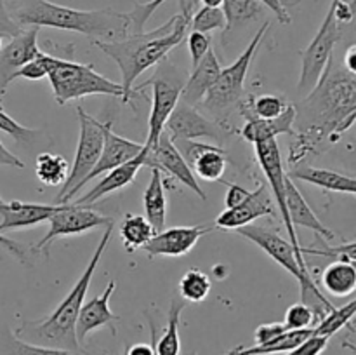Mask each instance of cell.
Here are the masks:
<instances>
[{"mask_svg":"<svg viewBox=\"0 0 356 355\" xmlns=\"http://www.w3.org/2000/svg\"><path fill=\"white\" fill-rule=\"evenodd\" d=\"M143 145H145V143H143ZM145 166H148L149 169L163 171V173L169 174L170 178L179 181L183 187L190 188L193 194L198 195V198L207 200V195H205V191L202 190V187L198 184L197 176H195L191 167L188 166L184 157L181 155V152L176 148V145H174V141L169 138V134H167L165 131L159 136L155 145L145 146Z\"/></svg>","mask_w":356,"mask_h":355,"instance_id":"cell-13","label":"cell"},{"mask_svg":"<svg viewBox=\"0 0 356 355\" xmlns=\"http://www.w3.org/2000/svg\"><path fill=\"white\" fill-rule=\"evenodd\" d=\"M188 28L190 21L179 13L170 17L165 24L152 31L131 33L122 40L94 42L99 51L117 63L127 104L141 97V93L134 89L136 79L148 68L167 59L169 52L184 40Z\"/></svg>","mask_w":356,"mask_h":355,"instance_id":"cell-2","label":"cell"},{"mask_svg":"<svg viewBox=\"0 0 356 355\" xmlns=\"http://www.w3.org/2000/svg\"><path fill=\"white\" fill-rule=\"evenodd\" d=\"M19 26L56 28L75 31L92 38V42L122 40L132 33L127 13L111 9L82 10L59 6L49 0H23L10 14Z\"/></svg>","mask_w":356,"mask_h":355,"instance_id":"cell-3","label":"cell"},{"mask_svg":"<svg viewBox=\"0 0 356 355\" xmlns=\"http://www.w3.org/2000/svg\"><path fill=\"white\" fill-rule=\"evenodd\" d=\"M3 202H6V200H3V198H2V197H0V205H2V204H3Z\"/></svg>","mask_w":356,"mask_h":355,"instance_id":"cell-56","label":"cell"},{"mask_svg":"<svg viewBox=\"0 0 356 355\" xmlns=\"http://www.w3.org/2000/svg\"><path fill=\"white\" fill-rule=\"evenodd\" d=\"M285 204H287L289 219H291L294 228L296 226H299V228L302 226V228L313 230L323 240H334L336 235H334L332 230L320 221L318 216L313 212V209L309 207L306 198L302 197V194L298 190V187L292 183V180L289 176H285Z\"/></svg>","mask_w":356,"mask_h":355,"instance_id":"cell-24","label":"cell"},{"mask_svg":"<svg viewBox=\"0 0 356 355\" xmlns=\"http://www.w3.org/2000/svg\"><path fill=\"white\" fill-rule=\"evenodd\" d=\"M315 313L309 306H306L305 303H296V305L289 306L287 312H285V329H306V327H315Z\"/></svg>","mask_w":356,"mask_h":355,"instance_id":"cell-39","label":"cell"},{"mask_svg":"<svg viewBox=\"0 0 356 355\" xmlns=\"http://www.w3.org/2000/svg\"><path fill=\"white\" fill-rule=\"evenodd\" d=\"M7 355H87V354H83V352L63 350V348L28 343V341H23L19 340V338L14 336L13 340H10L9 354Z\"/></svg>","mask_w":356,"mask_h":355,"instance_id":"cell-38","label":"cell"},{"mask_svg":"<svg viewBox=\"0 0 356 355\" xmlns=\"http://www.w3.org/2000/svg\"><path fill=\"white\" fill-rule=\"evenodd\" d=\"M285 326L280 322H273V324H263V326H259L256 329V333H254V340H256V345H263V343H268V341H271L273 338H277L278 334L285 333Z\"/></svg>","mask_w":356,"mask_h":355,"instance_id":"cell-46","label":"cell"},{"mask_svg":"<svg viewBox=\"0 0 356 355\" xmlns=\"http://www.w3.org/2000/svg\"><path fill=\"white\" fill-rule=\"evenodd\" d=\"M47 223L49 230L37 244L38 251L47 249L58 237L80 235L92 228L110 225L113 223V219L110 216L94 211L90 205H76L73 202H68V204H59V209L47 219Z\"/></svg>","mask_w":356,"mask_h":355,"instance_id":"cell-12","label":"cell"},{"mask_svg":"<svg viewBox=\"0 0 356 355\" xmlns=\"http://www.w3.org/2000/svg\"><path fill=\"white\" fill-rule=\"evenodd\" d=\"M291 103H287V100L277 94H263V96L254 97V101L250 103L252 108V113H249L247 117H259V118H275L285 111V108Z\"/></svg>","mask_w":356,"mask_h":355,"instance_id":"cell-37","label":"cell"},{"mask_svg":"<svg viewBox=\"0 0 356 355\" xmlns=\"http://www.w3.org/2000/svg\"><path fill=\"white\" fill-rule=\"evenodd\" d=\"M302 254H318V256L332 258L334 261H348V263H355L356 261V244L351 240L348 244H341L337 247H327V249H312V247H301Z\"/></svg>","mask_w":356,"mask_h":355,"instance_id":"cell-42","label":"cell"},{"mask_svg":"<svg viewBox=\"0 0 356 355\" xmlns=\"http://www.w3.org/2000/svg\"><path fill=\"white\" fill-rule=\"evenodd\" d=\"M155 235L152 225L146 221L145 216L125 214L120 225V237L127 253L143 249L146 242Z\"/></svg>","mask_w":356,"mask_h":355,"instance_id":"cell-32","label":"cell"},{"mask_svg":"<svg viewBox=\"0 0 356 355\" xmlns=\"http://www.w3.org/2000/svg\"><path fill=\"white\" fill-rule=\"evenodd\" d=\"M59 209V204H33V202L10 200L0 205V233L9 230L33 228L47 221Z\"/></svg>","mask_w":356,"mask_h":355,"instance_id":"cell-21","label":"cell"},{"mask_svg":"<svg viewBox=\"0 0 356 355\" xmlns=\"http://www.w3.org/2000/svg\"><path fill=\"white\" fill-rule=\"evenodd\" d=\"M76 113H79L80 125L79 145H76L73 164L70 166L68 178L61 184V190L58 194L59 204H68L79 194L83 180L94 169L103 150V122L87 113L82 106H76Z\"/></svg>","mask_w":356,"mask_h":355,"instance_id":"cell-8","label":"cell"},{"mask_svg":"<svg viewBox=\"0 0 356 355\" xmlns=\"http://www.w3.org/2000/svg\"><path fill=\"white\" fill-rule=\"evenodd\" d=\"M143 207H145L146 221L152 225L153 232L159 233L165 230L167 198L162 174L159 169H152V178L143 195Z\"/></svg>","mask_w":356,"mask_h":355,"instance_id":"cell-27","label":"cell"},{"mask_svg":"<svg viewBox=\"0 0 356 355\" xmlns=\"http://www.w3.org/2000/svg\"><path fill=\"white\" fill-rule=\"evenodd\" d=\"M155 75L139 87H134L138 93H141L146 86H152L153 89V101H152V111H149V120H148V139H146L145 146L155 145L159 136L163 132L165 122L176 104L179 103L181 90H183L184 82L181 80L179 75H176V70L165 63H159Z\"/></svg>","mask_w":356,"mask_h":355,"instance_id":"cell-10","label":"cell"},{"mask_svg":"<svg viewBox=\"0 0 356 355\" xmlns=\"http://www.w3.org/2000/svg\"><path fill=\"white\" fill-rule=\"evenodd\" d=\"M0 166L14 167V169H24L23 160H19V157H16L13 152H9V150L3 146L2 141H0Z\"/></svg>","mask_w":356,"mask_h":355,"instance_id":"cell-49","label":"cell"},{"mask_svg":"<svg viewBox=\"0 0 356 355\" xmlns=\"http://www.w3.org/2000/svg\"><path fill=\"white\" fill-rule=\"evenodd\" d=\"M291 180L305 181V183L315 184L329 191L337 194H356V180L353 176H346L332 169H318V167L299 166L287 174Z\"/></svg>","mask_w":356,"mask_h":355,"instance_id":"cell-26","label":"cell"},{"mask_svg":"<svg viewBox=\"0 0 356 355\" xmlns=\"http://www.w3.org/2000/svg\"><path fill=\"white\" fill-rule=\"evenodd\" d=\"M0 246H3V247H6V249H9L10 253H13L14 256L17 258V260L24 261V249H23V247H21L19 244L14 242V240H10V239H7V237H3L2 233H0Z\"/></svg>","mask_w":356,"mask_h":355,"instance_id":"cell-50","label":"cell"},{"mask_svg":"<svg viewBox=\"0 0 356 355\" xmlns=\"http://www.w3.org/2000/svg\"><path fill=\"white\" fill-rule=\"evenodd\" d=\"M0 131L9 134L10 138L16 139L17 143H30L31 139L38 134L35 129L24 127V125L19 124V122L14 120L10 115H7L6 111H3L2 106H0Z\"/></svg>","mask_w":356,"mask_h":355,"instance_id":"cell-40","label":"cell"},{"mask_svg":"<svg viewBox=\"0 0 356 355\" xmlns=\"http://www.w3.org/2000/svg\"><path fill=\"white\" fill-rule=\"evenodd\" d=\"M211 226H174L155 233L148 242L143 246L148 258L156 256H184L190 253L198 240L211 232Z\"/></svg>","mask_w":356,"mask_h":355,"instance_id":"cell-17","label":"cell"},{"mask_svg":"<svg viewBox=\"0 0 356 355\" xmlns=\"http://www.w3.org/2000/svg\"><path fill=\"white\" fill-rule=\"evenodd\" d=\"M111 233H113V223L106 225V230H104L96 251L90 256L86 270L80 275L79 281L75 282L72 291L66 294V298L59 303L58 308L51 315L45 317V319L38 320V322L24 324L21 329L16 331V338L28 341V343L80 352V343L76 340L75 333L76 317H79L83 299H86L87 289H89L90 282H92L94 271H96L103 254L106 253V247L111 240Z\"/></svg>","mask_w":356,"mask_h":355,"instance_id":"cell-4","label":"cell"},{"mask_svg":"<svg viewBox=\"0 0 356 355\" xmlns=\"http://www.w3.org/2000/svg\"><path fill=\"white\" fill-rule=\"evenodd\" d=\"M70 173V164L65 157L56 153H40L35 162V174L42 184L59 187L66 181Z\"/></svg>","mask_w":356,"mask_h":355,"instance_id":"cell-33","label":"cell"},{"mask_svg":"<svg viewBox=\"0 0 356 355\" xmlns=\"http://www.w3.org/2000/svg\"><path fill=\"white\" fill-rule=\"evenodd\" d=\"M221 9L226 17V24L222 28V42H225L226 37L236 28H242L263 17L266 7L261 0H222Z\"/></svg>","mask_w":356,"mask_h":355,"instance_id":"cell-28","label":"cell"},{"mask_svg":"<svg viewBox=\"0 0 356 355\" xmlns=\"http://www.w3.org/2000/svg\"><path fill=\"white\" fill-rule=\"evenodd\" d=\"M184 310V299H172L170 301L167 326L160 336L155 347V355H179L181 354V338H179V322L181 313Z\"/></svg>","mask_w":356,"mask_h":355,"instance_id":"cell-31","label":"cell"},{"mask_svg":"<svg viewBox=\"0 0 356 355\" xmlns=\"http://www.w3.org/2000/svg\"><path fill=\"white\" fill-rule=\"evenodd\" d=\"M200 3L205 7H221L222 0H200Z\"/></svg>","mask_w":356,"mask_h":355,"instance_id":"cell-53","label":"cell"},{"mask_svg":"<svg viewBox=\"0 0 356 355\" xmlns=\"http://www.w3.org/2000/svg\"><path fill=\"white\" fill-rule=\"evenodd\" d=\"M330 63L318 86L308 94L305 106L313 120L302 134L298 145L291 150V164L301 162L306 153L312 152L323 141L336 143L343 132L353 125L356 113V80L353 73H330Z\"/></svg>","mask_w":356,"mask_h":355,"instance_id":"cell-1","label":"cell"},{"mask_svg":"<svg viewBox=\"0 0 356 355\" xmlns=\"http://www.w3.org/2000/svg\"><path fill=\"white\" fill-rule=\"evenodd\" d=\"M3 38H6V37H3V35L0 33V49H2V42H3Z\"/></svg>","mask_w":356,"mask_h":355,"instance_id":"cell-55","label":"cell"},{"mask_svg":"<svg viewBox=\"0 0 356 355\" xmlns=\"http://www.w3.org/2000/svg\"><path fill=\"white\" fill-rule=\"evenodd\" d=\"M261 2H263V6L266 7V9H270L271 13L277 16V19L280 21L282 24L292 23V17L291 14H289V9L284 3V0H261Z\"/></svg>","mask_w":356,"mask_h":355,"instance_id":"cell-48","label":"cell"},{"mask_svg":"<svg viewBox=\"0 0 356 355\" xmlns=\"http://www.w3.org/2000/svg\"><path fill=\"white\" fill-rule=\"evenodd\" d=\"M113 122H103V150H101V155L97 159L94 169L87 174V178L83 180L82 187H86L89 181H92L94 178L103 176L108 171L115 169V167L122 166V164L129 162L134 157H138L143 152L145 145L143 143L131 141L127 138H122V136L115 134L113 132Z\"/></svg>","mask_w":356,"mask_h":355,"instance_id":"cell-18","label":"cell"},{"mask_svg":"<svg viewBox=\"0 0 356 355\" xmlns=\"http://www.w3.org/2000/svg\"><path fill=\"white\" fill-rule=\"evenodd\" d=\"M344 70L356 75V45H350V49L344 54Z\"/></svg>","mask_w":356,"mask_h":355,"instance_id":"cell-52","label":"cell"},{"mask_svg":"<svg viewBox=\"0 0 356 355\" xmlns=\"http://www.w3.org/2000/svg\"><path fill=\"white\" fill-rule=\"evenodd\" d=\"M167 0H149L146 3H136L134 9L129 14V19H131V30L132 33H139V31H145V24L148 23L149 17L153 16L156 9L162 6Z\"/></svg>","mask_w":356,"mask_h":355,"instance_id":"cell-41","label":"cell"},{"mask_svg":"<svg viewBox=\"0 0 356 355\" xmlns=\"http://www.w3.org/2000/svg\"><path fill=\"white\" fill-rule=\"evenodd\" d=\"M212 289L211 277L198 268H190L179 281V294L184 301H205Z\"/></svg>","mask_w":356,"mask_h":355,"instance_id":"cell-34","label":"cell"},{"mask_svg":"<svg viewBox=\"0 0 356 355\" xmlns=\"http://www.w3.org/2000/svg\"><path fill=\"white\" fill-rule=\"evenodd\" d=\"M174 145L191 167L195 176L204 181H221L226 173V152L218 145L198 143L193 139H174Z\"/></svg>","mask_w":356,"mask_h":355,"instance_id":"cell-16","label":"cell"},{"mask_svg":"<svg viewBox=\"0 0 356 355\" xmlns=\"http://www.w3.org/2000/svg\"><path fill=\"white\" fill-rule=\"evenodd\" d=\"M296 117H298V111L292 104H289L285 108V111H282L278 117L275 118H259V117H247V122L243 124V127L240 129V134L245 141L256 143L266 141V139L277 138L280 134H294V125Z\"/></svg>","mask_w":356,"mask_h":355,"instance_id":"cell-25","label":"cell"},{"mask_svg":"<svg viewBox=\"0 0 356 355\" xmlns=\"http://www.w3.org/2000/svg\"><path fill=\"white\" fill-rule=\"evenodd\" d=\"M221 355H235V348H233V350H229V352H226V354H221Z\"/></svg>","mask_w":356,"mask_h":355,"instance_id":"cell-54","label":"cell"},{"mask_svg":"<svg viewBox=\"0 0 356 355\" xmlns=\"http://www.w3.org/2000/svg\"><path fill=\"white\" fill-rule=\"evenodd\" d=\"M42 52L37 56L35 59H31V61H28L26 65L21 66L19 70L16 72V75H14V80L16 79H26V80H42L45 79V66H44V61H42Z\"/></svg>","mask_w":356,"mask_h":355,"instance_id":"cell-44","label":"cell"},{"mask_svg":"<svg viewBox=\"0 0 356 355\" xmlns=\"http://www.w3.org/2000/svg\"><path fill=\"white\" fill-rule=\"evenodd\" d=\"M313 336V327H306V329H292L285 331V333L278 334L271 341L263 345H256L250 348H235V355H273V354H287L298 348L302 341Z\"/></svg>","mask_w":356,"mask_h":355,"instance_id":"cell-30","label":"cell"},{"mask_svg":"<svg viewBox=\"0 0 356 355\" xmlns=\"http://www.w3.org/2000/svg\"><path fill=\"white\" fill-rule=\"evenodd\" d=\"M45 73L51 82L52 94L58 104H66L68 101L80 100L94 94H104V96L118 97L122 103L127 104L125 93L122 84L106 79L94 70L92 65L68 61V59L54 58L42 52Z\"/></svg>","mask_w":356,"mask_h":355,"instance_id":"cell-6","label":"cell"},{"mask_svg":"<svg viewBox=\"0 0 356 355\" xmlns=\"http://www.w3.org/2000/svg\"><path fill=\"white\" fill-rule=\"evenodd\" d=\"M124 355H125V354H124Z\"/></svg>","mask_w":356,"mask_h":355,"instance_id":"cell-58","label":"cell"},{"mask_svg":"<svg viewBox=\"0 0 356 355\" xmlns=\"http://www.w3.org/2000/svg\"><path fill=\"white\" fill-rule=\"evenodd\" d=\"M219 72H221V65H219L218 56H216V52L211 47L207 54L200 59V63L191 68V75L184 82L179 101L197 108V104L202 103L207 90L216 82Z\"/></svg>","mask_w":356,"mask_h":355,"instance_id":"cell-23","label":"cell"},{"mask_svg":"<svg viewBox=\"0 0 356 355\" xmlns=\"http://www.w3.org/2000/svg\"><path fill=\"white\" fill-rule=\"evenodd\" d=\"M115 287H117L115 281H110L108 282L106 289H104L99 296L82 303L79 317H76V324H75V333H76V340H79V343H83L86 338L89 336L92 331L99 329V327H104V326L110 327L111 333L117 334V327H115V324L120 320V317L115 315L110 308V298L111 294H113Z\"/></svg>","mask_w":356,"mask_h":355,"instance_id":"cell-19","label":"cell"},{"mask_svg":"<svg viewBox=\"0 0 356 355\" xmlns=\"http://www.w3.org/2000/svg\"><path fill=\"white\" fill-rule=\"evenodd\" d=\"M254 148H256L257 162H259L261 169H263L264 176H266L268 180V184H270L271 191H273V198L275 202H277V207L282 216V221L285 223V228H287L289 242H291L292 247H294L299 261H301V263H306L305 256H302L301 244H299V239H298V233H296V228L292 226L291 219H289L287 204H285V176H287V174H285L284 171V160H282L280 146H278L277 138L256 143Z\"/></svg>","mask_w":356,"mask_h":355,"instance_id":"cell-11","label":"cell"},{"mask_svg":"<svg viewBox=\"0 0 356 355\" xmlns=\"http://www.w3.org/2000/svg\"><path fill=\"white\" fill-rule=\"evenodd\" d=\"M211 37L209 33H202V31H193L188 35V51H190L191 58V68L197 66L200 63V59L207 54V51L211 49Z\"/></svg>","mask_w":356,"mask_h":355,"instance_id":"cell-43","label":"cell"},{"mask_svg":"<svg viewBox=\"0 0 356 355\" xmlns=\"http://www.w3.org/2000/svg\"><path fill=\"white\" fill-rule=\"evenodd\" d=\"M271 214H275L273 198L268 190V184H261L259 188L250 191L242 204L221 212L216 219V226L219 230H236Z\"/></svg>","mask_w":356,"mask_h":355,"instance_id":"cell-20","label":"cell"},{"mask_svg":"<svg viewBox=\"0 0 356 355\" xmlns=\"http://www.w3.org/2000/svg\"><path fill=\"white\" fill-rule=\"evenodd\" d=\"M320 282H322L323 289L336 298H346V296L353 294L356 289L355 263L334 261L323 270Z\"/></svg>","mask_w":356,"mask_h":355,"instance_id":"cell-29","label":"cell"},{"mask_svg":"<svg viewBox=\"0 0 356 355\" xmlns=\"http://www.w3.org/2000/svg\"><path fill=\"white\" fill-rule=\"evenodd\" d=\"M249 194L250 191L245 190L243 187H240V184H236V183H232L228 187V191H226V197H225L226 209L236 207L238 204H242V202L249 197Z\"/></svg>","mask_w":356,"mask_h":355,"instance_id":"cell-47","label":"cell"},{"mask_svg":"<svg viewBox=\"0 0 356 355\" xmlns=\"http://www.w3.org/2000/svg\"><path fill=\"white\" fill-rule=\"evenodd\" d=\"M235 232L245 237V239H249L252 244H256L275 263L280 265L292 277L298 278L299 289H301V303H305L306 306H309L313 310L316 324L334 308L332 303L322 294L318 285L313 281L312 274L308 270V265L299 261L292 244L289 240H285L284 237H280V233L277 230L268 228V226L263 225H252L250 223V225L242 226V228H236Z\"/></svg>","mask_w":356,"mask_h":355,"instance_id":"cell-5","label":"cell"},{"mask_svg":"<svg viewBox=\"0 0 356 355\" xmlns=\"http://www.w3.org/2000/svg\"><path fill=\"white\" fill-rule=\"evenodd\" d=\"M38 30H40L38 26H28L0 49V106H2L7 87L10 82H14L17 70L42 52L38 49Z\"/></svg>","mask_w":356,"mask_h":355,"instance_id":"cell-14","label":"cell"},{"mask_svg":"<svg viewBox=\"0 0 356 355\" xmlns=\"http://www.w3.org/2000/svg\"><path fill=\"white\" fill-rule=\"evenodd\" d=\"M125 355H155V348L148 343H136L127 348Z\"/></svg>","mask_w":356,"mask_h":355,"instance_id":"cell-51","label":"cell"},{"mask_svg":"<svg viewBox=\"0 0 356 355\" xmlns=\"http://www.w3.org/2000/svg\"><path fill=\"white\" fill-rule=\"evenodd\" d=\"M268 30H270V21H264V23L261 24L259 31H257L252 37V40L249 42L245 51L236 58V61L233 63V65L226 66V68H221L216 82L212 84V87L207 90L204 100H202V104H204L207 110H211L212 113H228L233 106H236V104L242 101L243 84H245L250 63H252L254 54H256L257 47L261 45V42H263Z\"/></svg>","mask_w":356,"mask_h":355,"instance_id":"cell-7","label":"cell"},{"mask_svg":"<svg viewBox=\"0 0 356 355\" xmlns=\"http://www.w3.org/2000/svg\"><path fill=\"white\" fill-rule=\"evenodd\" d=\"M21 30H23V26H19V24L13 19L9 10H7L6 0H0V33L7 38H13L16 37Z\"/></svg>","mask_w":356,"mask_h":355,"instance_id":"cell-45","label":"cell"},{"mask_svg":"<svg viewBox=\"0 0 356 355\" xmlns=\"http://www.w3.org/2000/svg\"><path fill=\"white\" fill-rule=\"evenodd\" d=\"M226 24L225 13L221 7H205L202 6L193 13L190 19V28L193 31L211 33L214 30H222Z\"/></svg>","mask_w":356,"mask_h":355,"instance_id":"cell-36","label":"cell"},{"mask_svg":"<svg viewBox=\"0 0 356 355\" xmlns=\"http://www.w3.org/2000/svg\"><path fill=\"white\" fill-rule=\"evenodd\" d=\"M341 40L339 21L334 14V2H330L329 10L316 31L315 38L308 47L301 52V79H299V93H312L322 80L327 66L332 63V52L337 42Z\"/></svg>","mask_w":356,"mask_h":355,"instance_id":"cell-9","label":"cell"},{"mask_svg":"<svg viewBox=\"0 0 356 355\" xmlns=\"http://www.w3.org/2000/svg\"><path fill=\"white\" fill-rule=\"evenodd\" d=\"M355 312H356L355 299H351L348 305L339 306V308L334 306V308L330 310V312L327 313V315L323 317L315 327H313V334H315V336H325L330 340V336H334L337 331L343 329L344 326H348V324L351 322Z\"/></svg>","mask_w":356,"mask_h":355,"instance_id":"cell-35","label":"cell"},{"mask_svg":"<svg viewBox=\"0 0 356 355\" xmlns=\"http://www.w3.org/2000/svg\"><path fill=\"white\" fill-rule=\"evenodd\" d=\"M163 131L172 139H197V138H209L221 141L225 136V129L214 120H209L207 117L200 113L195 106L179 103L172 110L165 122Z\"/></svg>","mask_w":356,"mask_h":355,"instance_id":"cell-15","label":"cell"},{"mask_svg":"<svg viewBox=\"0 0 356 355\" xmlns=\"http://www.w3.org/2000/svg\"><path fill=\"white\" fill-rule=\"evenodd\" d=\"M282 355H289V352H287V354H282Z\"/></svg>","mask_w":356,"mask_h":355,"instance_id":"cell-57","label":"cell"},{"mask_svg":"<svg viewBox=\"0 0 356 355\" xmlns=\"http://www.w3.org/2000/svg\"><path fill=\"white\" fill-rule=\"evenodd\" d=\"M145 157H146V148H143V152L138 157H134L129 162L122 164V166L115 167V169L104 173V178L97 184H94L87 194H83L80 198H72L70 202L76 205H92L94 202L101 200L106 195L113 194V191L122 190L127 184H131L136 180V174L138 171L145 166Z\"/></svg>","mask_w":356,"mask_h":355,"instance_id":"cell-22","label":"cell"}]
</instances>
